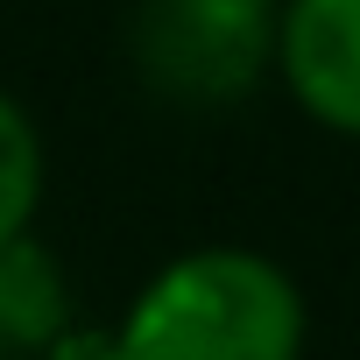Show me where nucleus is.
<instances>
[{
	"instance_id": "1",
	"label": "nucleus",
	"mask_w": 360,
	"mask_h": 360,
	"mask_svg": "<svg viewBox=\"0 0 360 360\" xmlns=\"http://www.w3.org/2000/svg\"><path fill=\"white\" fill-rule=\"evenodd\" d=\"M127 360H304V290L255 248H191L120 325Z\"/></svg>"
},
{
	"instance_id": "2",
	"label": "nucleus",
	"mask_w": 360,
	"mask_h": 360,
	"mask_svg": "<svg viewBox=\"0 0 360 360\" xmlns=\"http://www.w3.org/2000/svg\"><path fill=\"white\" fill-rule=\"evenodd\" d=\"M283 0H134L127 50L148 92L176 106H226L276 71Z\"/></svg>"
},
{
	"instance_id": "3",
	"label": "nucleus",
	"mask_w": 360,
	"mask_h": 360,
	"mask_svg": "<svg viewBox=\"0 0 360 360\" xmlns=\"http://www.w3.org/2000/svg\"><path fill=\"white\" fill-rule=\"evenodd\" d=\"M276 71L318 127L360 141V0H283Z\"/></svg>"
},
{
	"instance_id": "4",
	"label": "nucleus",
	"mask_w": 360,
	"mask_h": 360,
	"mask_svg": "<svg viewBox=\"0 0 360 360\" xmlns=\"http://www.w3.org/2000/svg\"><path fill=\"white\" fill-rule=\"evenodd\" d=\"M64 325H71V276H64V262L36 233L0 240V346L8 353H43Z\"/></svg>"
},
{
	"instance_id": "5",
	"label": "nucleus",
	"mask_w": 360,
	"mask_h": 360,
	"mask_svg": "<svg viewBox=\"0 0 360 360\" xmlns=\"http://www.w3.org/2000/svg\"><path fill=\"white\" fill-rule=\"evenodd\" d=\"M36 198H43V141H36V120L15 106V92H0V240L29 233Z\"/></svg>"
},
{
	"instance_id": "6",
	"label": "nucleus",
	"mask_w": 360,
	"mask_h": 360,
	"mask_svg": "<svg viewBox=\"0 0 360 360\" xmlns=\"http://www.w3.org/2000/svg\"><path fill=\"white\" fill-rule=\"evenodd\" d=\"M43 360H127V346H120V332H99V325H64V332L43 346Z\"/></svg>"
},
{
	"instance_id": "7",
	"label": "nucleus",
	"mask_w": 360,
	"mask_h": 360,
	"mask_svg": "<svg viewBox=\"0 0 360 360\" xmlns=\"http://www.w3.org/2000/svg\"><path fill=\"white\" fill-rule=\"evenodd\" d=\"M0 360H8V346H0Z\"/></svg>"
}]
</instances>
